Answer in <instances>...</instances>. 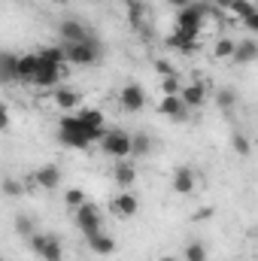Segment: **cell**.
<instances>
[{
	"instance_id": "obj_1",
	"label": "cell",
	"mask_w": 258,
	"mask_h": 261,
	"mask_svg": "<svg viewBox=\"0 0 258 261\" xmlns=\"http://www.w3.org/2000/svg\"><path fill=\"white\" fill-rule=\"evenodd\" d=\"M104 134H107V128H91L88 122H82L79 113H67L64 119L58 122V140L67 149H79V152L91 149L94 143L104 140Z\"/></svg>"
},
{
	"instance_id": "obj_2",
	"label": "cell",
	"mask_w": 258,
	"mask_h": 261,
	"mask_svg": "<svg viewBox=\"0 0 258 261\" xmlns=\"http://www.w3.org/2000/svg\"><path fill=\"white\" fill-rule=\"evenodd\" d=\"M64 49H67V64L73 67H91L104 61V43L94 34L82 43H64Z\"/></svg>"
},
{
	"instance_id": "obj_3",
	"label": "cell",
	"mask_w": 258,
	"mask_h": 261,
	"mask_svg": "<svg viewBox=\"0 0 258 261\" xmlns=\"http://www.w3.org/2000/svg\"><path fill=\"white\" fill-rule=\"evenodd\" d=\"M210 3H203V0H194L192 6H186V9H179L176 12V31L186 37V40H194L197 43V34H200V28H203V18L210 15Z\"/></svg>"
},
{
	"instance_id": "obj_4",
	"label": "cell",
	"mask_w": 258,
	"mask_h": 261,
	"mask_svg": "<svg viewBox=\"0 0 258 261\" xmlns=\"http://www.w3.org/2000/svg\"><path fill=\"white\" fill-rule=\"evenodd\" d=\"M97 146H100L104 155H110L116 161H125V158H131V149H134V134H128L122 128H107L104 140Z\"/></svg>"
},
{
	"instance_id": "obj_5",
	"label": "cell",
	"mask_w": 258,
	"mask_h": 261,
	"mask_svg": "<svg viewBox=\"0 0 258 261\" xmlns=\"http://www.w3.org/2000/svg\"><path fill=\"white\" fill-rule=\"evenodd\" d=\"M28 246H31V252L40 261H61L64 258V246H61V237L58 234H49V231L34 234V237H28Z\"/></svg>"
},
{
	"instance_id": "obj_6",
	"label": "cell",
	"mask_w": 258,
	"mask_h": 261,
	"mask_svg": "<svg viewBox=\"0 0 258 261\" xmlns=\"http://www.w3.org/2000/svg\"><path fill=\"white\" fill-rule=\"evenodd\" d=\"M73 222H76V228H79L85 237H94V234L104 231V213H100V206L91 203V200H85V203L73 213Z\"/></svg>"
},
{
	"instance_id": "obj_7",
	"label": "cell",
	"mask_w": 258,
	"mask_h": 261,
	"mask_svg": "<svg viewBox=\"0 0 258 261\" xmlns=\"http://www.w3.org/2000/svg\"><path fill=\"white\" fill-rule=\"evenodd\" d=\"M146 100H149V94H146V88H143L140 82H128V85L119 91V107H122L125 113H140V110L146 107Z\"/></svg>"
},
{
	"instance_id": "obj_8",
	"label": "cell",
	"mask_w": 258,
	"mask_h": 261,
	"mask_svg": "<svg viewBox=\"0 0 258 261\" xmlns=\"http://www.w3.org/2000/svg\"><path fill=\"white\" fill-rule=\"evenodd\" d=\"M158 113H161L164 119H170V122H186L192 110H189V107L183 103V97H179V94H161Z\"/></svg>"
},
{
	"instance_id": "obj_9",
	"label": "cell",
	"mask_w": 258,
	"mask_h": 261,
	"mask_svg": "<svg viewBox=\"0 0 258 261\" xmlns=\"http://www.w3.org/2000/svg\"><path fill=\"white\" fill-rule=\"evenodd\" d=\"M194 186H197V173H194V167L189 164H179L176 170H173V176H170V189L176 192V195H194Z\"/></svg>"
},
{
	"instance_id": "obj_10",
	"label": "cell",
	"mask_w": 258,
	"mask_h": 261,
	"mask_svg": "<svg viewBox=\"0 0 258 261\" xmlns=\"http://www.w3.org/2000/svg\"><path fill=\"white\" fill-rule=\"evenodd\" d=\"M137 210H140V200H137L134 192H119V195L110 200V213L116 219H134Z\"/></svg>"
},
{
	"instance_id": "obj_11",
	"label": "cell",
	"mask_w": 258,
	"mask_h": 261,
	"mask_svg": "<svg viewBox=\"0 0 258 261\" xmlns=\"http://www.w3.org/2000/svg\"><path fill=\"white\" fill-rule=\"evenodd\" d=\"M31 179H34L37 189H43V192H55V189L61 186V167H58V164H43V167L34 170Z\"/></svg>"
},
{
	"instance_id": "obj_12",
	"label": "cell",
	"mask_w": 258,
	"mask_h": 261,
	"mask_svg": "<svg viewBox=\"0 0 258 261\" xmlns=\"http://www.w3.org/2000/svg\"><path fill=\"white\" fill-rule=\"evenodd\" d=\"M58 37H61L64 43H82V40L91 37V31H88L79 18H64V21L58 24Z\"/></svg>"
},
{
	"instance_id": "obj_13",
	"label": "cell",
	"mask_w": 258,
	"mask_h": 261,
	"mask_svg": "<svg viewBox=\"0 0 258 261\" xmlns=\"http://www.w3.org/2000/svg\"><path fill=\"white\" fill-rule=\"evenodd\" d=\"M61 76H64V67L58 64H43L40 61V70H37V76H34V88H55L58 82H61Z\"/></svg>"
},
{
	"instance_id": "obj_14",
	"label": "cell",
	"mask_w": 258,
	"mask_h": 261,
	"mask_svg": "<svg viewBox=\"0 0 258 261\" xmlns=\"http://www.w3.org/2000/svg\"><path fill=\"white\" fill-rule=\"evenodd\" d=\"M179 97H183V103H186L189 110H200V107L207 103V85H203V82H189V85H183Z\"/></svg>"
},
{
	"instance_id": "obj_15",
	"label": "cell",
	"mask_w": 258,
	"mask_h": 261,
	"mask_svg": "<svg viewBox=\"0 0 258 261\" xmlns=\"http://www.w3.org/2000/svg\"><path fill=\"white\" fill-rule=\"evenodd\" d=\"M231 61L234 64H252V61H258V40L255 37L237 40V49H234V58Z\"/></svg>"
},
{
	"instance_id": "obj_16",
	"label": "cell",
	"mask_w": 258,
	"mask_h": 261,
	"mask_svg": "<svg viewBox=\"0 0 258 261\" xmlns=\"http://www.w3.org/2000/svg\"><path fill=\"white\" fill-rule=\"evenodd\" d=\"M125 9H128V24L134 31H143L146 34V0H125Z\"/></svg>"
},
{
	"instance_id": "obj_17",
	"label": "cell",
	"mask_w": 258,
	"mask_h": 261,
	"mask_svg": "<svg viewBox=\"0 0 258 261\" xmlns=\"http://www.w3.org/2000/svg\"><path fill=\"white\" fill-rule=\"evenodd\" d=\"M134 179H137V167L131 164L128 158H125V161H119V164H116V170H113V182H116L122 192H128L131 186H134Z\"/></svg>"
},
{
	"instance_id": "obj_18",
	"label": "cell",
	"mask_w": 258,
	"mask_h": 261,
	"mask_svg": "<svg viewBox=\"0 0 258 261\" xmlns=\"http://www.w3.org/2000/svg\"><path fill=\"white\" fill-rule=\"evenodd\" d=\"M37 70H40V55H37V52L18 55V79H21V82H34Z\"/></svg>"
},
{
	"instance_id": "obj_19",
	"label": "cell",
	"mask_w": 258,
	"mask_h": 261,
	"mask_svg": "<svg viewBox=\"0 0 258 261\" xmlns=\"http://www.w3.org/2000/svg\"><path fill=\"white\" fill-rule=\"evenodd\" d=\"M55 107H61L64 113H79L82 110V97L73 88H58L55 91Z\"/></svg>"
},
{
	"instance_id": "obj_20",
	"label": "cell",
	"mask_w": 258,
	"mask_h": 261,
	"mask_svg": "<svg viewBox=\"0 0 258 261\" xmlns=\"http://www.w3.org/2000/svg\"><path fill=\"white\" fill-rule=\"evenodd\" d=\"M85 243H88V249L97 252V255H113V252H116V240H113L107 231H100V234H94V237H85Z\"/></svg>"
},
{
	"instance_id": "obj_21",
	"label": "cell",
	"mask_w": 258,
	"mask_h": 261,
	"mask_svg": "<svg viewBox=\"0 0 258 261\" xmlns=\"http://www.w3.org/2000/svg\"><path fill=\"white\" fill-rule=\"evenodd\" d=\"M0 76H3V82H21L18 79V55H12V52H3L0 55Z\"/></svg>"
},
{
	"instance_id": "obj_22",
	"label": "cell",
	"mask_w": 258,
	"mask_h": 261,
	"mask_svg": "<svg viewBox=\"0 0 258 261\" xmlns=\"http://www.w3.org/2000/svg\"><path fill=\"white\" fill-rule=\"evenodd\" d=\"M37 55H40V61H43V64H58V67L67 64V49H64V46H43Z\"/></svg>"
},
{
	"instance_id": "obj_23",
	"label": "cell",
	"mask_w": 258,
	"mask_h": 261,
	"mask_svg": "<svg viewBox=\"0 0 258 261\" xmlns=\"http://www.w3.org/2000/svg\"><path fill=\"white\" fill-rule=\"evenodd\" d=\"M216 107H219L222 113H231V110L237 107V91L228 88V85H222V88L216 91Z\"/></svg>"
},
{
	"instance_id": "obj_24",
	"label": "cell",
	"mask_w": 258,
	"mask_h": 261,
	"mask_svg": "<svg viewBox=\"0 0 258 261\" xmlns=\"http://www.w3.org/2000/svg\"><path fill=\"white\" fill-rule=\"evenodd\" d=\"M231 149H234L240 158H249V152H252V140H249L243 130H234V134H231Z\"/></svg>"
},
{
	"instance_id": "obj_25",
	"label": "cell",
	"mask_w": 258,
	"mask_h": 261,
	"mask_svg": "<svg viewBox=\"0 0 258 261\" xmlns=\"http://www.w3.org/2000/svg\"><path fill=\"white\" fill-rule=\"evenodd\" d=\"M234 49H237V40H231V37H222V40H216V46H213V55H216V58H225V61H231V58H234Z\"/></svg>"
},
{
	"instance_id": "obj_26",
	"label": "cell",
	"mask_w": 258,
	"mask_h": 261,
	"mask_svg": "<svg viewBox=\"0 0 258 261\" xmlns=\"http://www.w3.org/2000/svg\"><path fill=\"white\" fill-rule=\"evenodd\" d=\"M183 261H207V246L200 240H189L183 249Z\"/></svg>"
},
{
	"instance_id": "obj_27",
	"label": "cell",
	"mask_w": 258,
	"mask_h": 261,
	"mask_svg": "<svg viewBox=\"0 0 258 261\" xmlns=\"http://www.w3.org/2000/svg\"><path fill=\"white\" fill-rule=\"evenodd\" d=\"M167 46H170V49H176V52H186V55L197 49V43H194V40H186L179 31H173V34L167 37Z\"/></svg>"
},
{
	"instance_id": "obj_28",
	"label": "cell",
	"mask_w": 258,
	"mask_h": 261,
	"mask_svg": "<svg viewBox=\"0 0 258 261\" xmlns=\"http://www.w3.org/2000/svg\"><path fill=\"white\" fill-rule=\"evenodd\" d=\"M228 12H231L234 18H240V21H243V18H249L252 12H258V3H252V0H234V6H231Z\"/></svg>"
},
{
	"instance_id": "obj_29",
	"label": "cell",
	"mask_w": 258,
	"mask_h": 261,
	"mask_svg": "<svg viewBox=\"0 0 258 261\" xmlns=\"http://www.w3.org/2000/svg\"><path fill=\"white\" fill-rule=\"evenodd\" d=\"M152 152V140L146 134H134V149H131V158H146Z\"/></svg>"
},
{
	"instance_id": "obj_30",
	"label": "cell",
	"mask_w": 258,
	"mask_h": 261,
	"mask_svg": "<svg viewBox=\"0 0 258 261\" xmlns=\"http://www.w3.org/2000/svg\"><path fill=\"white\" fill-rule=\"evenodd\" d=\"M85 200H88V197H85V192H82V189H70V192H67V195H64L67 213L73 216V213H76V210H79V206H82Z\"/></svg>"
},
{
	"instance_id": "obj_31",
	"label": "cell",
	"mask_w": 258,
	"mask_h": 261,
	"mask_svg": "<svg viewBox=\"0 0 258 261\" xmlns=\"http://www.w3.org/2000/svg\"><path fill=\"white\" fill-rule=\"evenodd\" d=\"M79 116H82V122H88L91 128H107V125H104V113H100V110L82 107V110H79Z\"/></svg>"
},
{
	"instance_id": "obj_32",
	"label": "cell",
	"mask_w": 258,
	"mask_h": 261,
	"mask_svg": "<svg viewBox=\"0 0 258 261\" xmlns=\"http://www.w3.org/2000/svg\"><path fill=\"white\" fill-rule=\"evenodd\" d=\"M3 195H6V197H18V195H24V186H21L18 179L6 176V179H3Z\"/></svg>"
},
{
	"instance_id": "obj_33",
	"label": "cell",
	"mask_w": 258,
	"mask_h": 261,
	"mask_svg": "<svg viewBox=\"0 0 258 261\" xmlns=\"http://www.w3.org/2000/svg\"><path fill=\"white\" fill-rule=\"evenodd\" d=\"M15 231H18L21 237H34V234H37V231H34V222H31L28 216H18V219H15Z\"/></svg>"
},
{
	"instance_id": "obj_34",
	"label": "cell",
	"mask_w": 258,
	"mask_h": 261,
	"mask_svg": "<svg viewBox=\"0 0 258 261\" xmlns=\"http://www.w3.org/2000/svg\"><path fill=\"white\" fill-rule=\"evenodd\" d=\"M179 91H183V85H179V79H176V76L161 79V94H179Z\"/></svg>"
},
{
	"instance_id": "obj_35",
	"label": "cell",
	"mask_w": 258,
	"mask_h": 261,
	"mask_svg": "<svg viewBox=\"0 0 258 261\" xmlns=\"http://www.w3.org/2000/svg\"><path fill=\"white\" fill-rule=\"evenodd\" d=\"M155 73H158L161 79H167V76H176L173 64H170V61H164V58H158V61H155Z\"/></svg>"
},
{
	"instance_id": "obj_36",
	"label": "cell",
	"mask_w": 258,
	"mask_h": 261,
	"mask_svg": "<svg viewBox=\"0 0 258 261\" xmlns=\"http://www.w3.org/2000/svg\"><path fill=\"white\" fill-rule=\"evenodd\" d=\"M243 31H249V34H258V12H252L249 18H243Z\"/></svg>"
},
{
	"instance_id": "obj_37",
	"label": "cell",
	"mask_w": 258,
	"mask_h": 261,
	"mask_svg": "<svg viewBox=\"0 0 258 261\" xmlns=\"http://www.w3.org/2000/svg\"><path fill=\"white\" fill-rule=\"evenodd\" d=\"M167 3H170L173 9H186V6H192L194 0H167Z\"/></svg>"
},
{
	"instance_id": "obj_38",
	"label": "cell",
	"mask_w": 258,
	"mask_h": 261,
	"mask_svg": "<svg viewBox=\"0 0 258 261\" xmlns=\"http://www.w3.org/2000/svg\"><path fill=\"white\" fill-rule=\"evenodd\" d=\"M213 3H216V9H225V12L234 6V0H213Z\"/></svg>"
},
{
	"instance_id": "obj_39",
	"label": "cell",
	"mask_w": 258,
	"mask_h": 261,
	"mask_svg": "<svg viewBox=\"0 0 258 261\" xmlns=\"http://www.w3.org/2000/svg\"><path fill=\"white\" fill-rule=\"evenodd\" d=\"M9 128V107H3V130Z\"/></svg>"
},
{
	"instance_id": "obj_40",
	"label": "cell",
	"mask_w": 258,
	"mask_h": 261,
	"mask_svg": "<svg viewBox=\"0 0 258 261\" xmlns=\"http://www.w3.org/2000/svg\"><path fill=\"white\" fill-rule=\"evenodd\" d=\"M158 261H179V258H173V255H161Z\"/></svg>"
},
{
	"instance_id": "obj_41",
	"label": "cell",
	"mask_w": 258,
	"mask_h": 261,
	"mask_svg": "<svg viewBox=\"0 0 258 261\" xmlns=\"http://www.w3.org/2000/svg\"><path fill=\"white\" fill-rule=\"evenodd\" d=\"M52 3H58V6H67V3H73V0H52Z\"/></svg>"
},
{
	"instance_id": "obj_42",
	"label": "cell",
	"mask_w": 258,
	"mask_h": 261,
	"mask_svg": "<svg viewBox=\"0 0 258 261\" xmlns=\"http://www.w3.org/2000/svg\"><path fill=\"white\" fill-rule=\"evenodd\" d=\"M85 3H100V0H85Z\"/></svg>"
},
{
	"instance_id": "obj_43",
	"label": "cell",
	"mask_w": 258,
	"mask_h": 261,
	"mask_svg": "<svg viewBox=\"0 0 258 261\" xmlns=\"http://www.w3.org/2000/svg\"><path fill=\"white\" fill-rule=\"evenodd\" d=\"M255 146H258V130H255Z\"/></svg>"
}]
</instances>
